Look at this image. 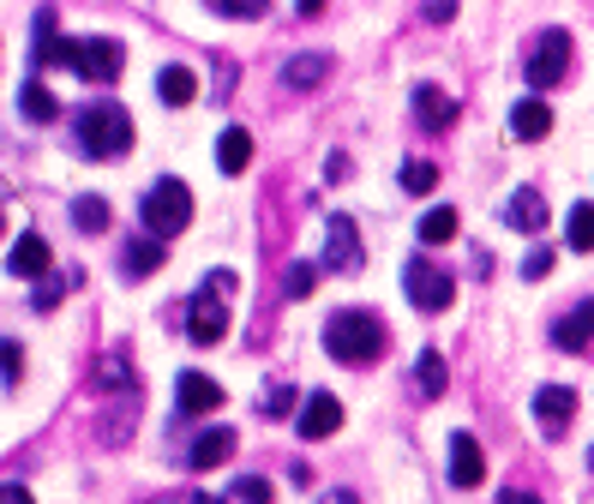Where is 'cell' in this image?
Masks as SVG:
<instances>
[{"label": "cell", "mask_w": 594, "mask_h": 504, "mask_svg": "<svg viewBox=\"0 0 594 504\" xmlns=\"http://www.w3.org/2000/svg\"><path fill=\"white\" fill-rule=\"evenodd\" d=\"M324 349L343 366H373L379 354L391 349V331H384V319L366 313V306H343V313L324 319Z\"/></svg>", "instance_id": "obj_1"}, {"label": "cell", "mask_w": 594, "mask_h": 504, "mask_svg": "<svg viewBox=\"0 0 594 504\" xmlns=\"http://www.w3.org/2000/svg\"><path fill=\"white\" fill-rule=\"evenodd\" d=\"M72 139H79V151L84 157H102V162H114V157H127L132 151V114L121 109V102H84L79 114H72Z\"/></svg>", "instance_id": "obj_2"}, {"label": "cell", "mask_w": 594, "mask_h": 504, "mask_svg": "<svg viewBox=\"0 0 594 504\" xmlns=\"http://www.w3.org/2000/svg\"><path fill=\"white\" fill-rule=\"evenodd\" d=\"M139 216H144V234H151V241H174V234L192 222V187L174 181V174H162V181H151V192L139 199Z\"/></svg>", "instance_id": "obj_3"}, {"label": "cell", "mask_w": 594, "mask_h": 504, "mask_svg": "<svg viewBox=\"0 0 594 504\" xmlns=\"http://www.w3.org/2000/svg\"><path fill=\"white\" fill-rule=\"evenodd\" d=\"M229 294H234V271H211L204 276V289L192 294V306H187V336L199 349H211L229 336Z\"/></svg>", "instance_id": "obj_4"}, {"label": "cell", "mask_w": 594, "mask_h": 504, "mask_svg": "<svg viewBox=\"0 0 594 504\" xmlns=\"http://www.w3.org/2000/svg\"><path fill=\"white\" fill-rule=\"evenodd\" d=\"M67 67L79 72V79H91V84H114L121 67H127V49L114 37H84V42L67 49Z\"/></svg>", "instance_id": "obj_5"}, {"label": "cell", "mask_w": 594, "mask_h": 504, "mask_svg": "<svg viewBox=\"0 0 594 504\" xmlns=\"http://www.w3.org/2000/svg\"><path fill=\"white\" fill-rule=\"evenodd\" d=\"M523 72H528L534 91H553L564 72H571V37H564V31H541L528 42V54H523Z\"/></svg>", "instance_id": "obj_6"}, {"label": "cell", "mask_w": 594, "mask_h": 504, "mask_svg": "<svg viewBox=\"0 0 594 504\" xmlns=\"http://www.w3.org/2000/svg\"><path fill=\"white\" fill-rule=\"evenodd\" d=\"M403 289H409V306H421V313H444V306L456 301L451 271H439L433 259H414L409 271H403Z\"/></svg>", "instance_id": "obj_7"}, {"label": "cell", "mask_w": 594, "mask_h": 504, "mask_svg": "<svg viewBox=\"0 0 594 504\" xmlns=\"http://www.w3.org/2000/svg\"><path fill=\"white\" fill-rule=\"evenodd\" d=\"M324 271H343V276L361 271V234H354V216H331V229H324Z\"/></svg>", "instance_id": "obj_8"}, {"label": "cell", "mask_w": 594, "mask_h": 504, "mask_svg": "<svg viewBox=\"0 0 594 504\" xmlns=\"http://www.w3.org/2000/svg\"><path fill=\"white\" fill-rule=\"evenodd\" d=\"M571 414H576V391H571V384H541V391H534V421H541L546 439H558L564 426H571Z\"/></svg>", "instance_id": "obj_9"}, {"label": "cell", "mask_w": 594, "mask_h": 504, "mask_svg": "<svg viewBox=\"0 0 594 504\" xmlns=\"http://www.w3.org/2000/svg\"><path fill=\"white\" fill-rule=\"evenodd\" d=\"M336 426H343V403H336L331 391H313V396L301 403V421H294V433H301V439H331Z\"/></svg>", "instance_id": "obj_10"}, {"label": "cell", "mask_w": 594, "mask_h": 504, "mask_svg": "<svg viewBox=\"0 0 594 504\" xmlns=\"http://www.w3.org/2000/svg\"><path fill=\"white\" fill-rule=\"evenodd\" d=\"M553 343H558L564 354H576V349H594V301H576L571 313H564V319L553 324Z\"/></svg>", "instance_id": "obj_11"}, {"label": "cell", "mask_w": 594, "mask_h": 504, "mask_svg": "<svg viewBox=\"0 0 594 504\" xmlns=\"http://www.w3.org/2000/svg\"><path fill=\"white\" fill-rule=\"evenodd\" d=\"M174 403H181V414H211V409H222V384L204 379V373H181Z\"/></svg>", "instance_id": "obj_12"}, {"label": "cell", "mask_w": 594, "mask_h": 504, "mask_svg": "<svg viewBox=\"0 0 594 504\" xmlns=\"http://www.w3.org/2000/svg\"><path fill=\"white\" fill-rule=\"evenodd\" d=\"M481 474H486V456L474 433H451V486H481Z\"/></svg>", "instance_id": "obj_13"}, {"label": "cell", "mask_w": 594, "mask_h": 504, "mask_svg": "<svg viewBox=\"0 0 594 504\" xmlns=\"http://www.w3.org/2000/svg\"><path fill=\"white\" fill-rule=\"evenodd\" d=\"M234 444H241V439H234V426H211V433L192 439L187 463H192V468H222V463L234 456Z\"/></svg>", "instance_id": "obj_14"}, {"label": "cell", "mask_w": 594, "mask_h": 504, "mask_svg": "<svg viewBox=\"0 0 594 504\" xmlns=\"http://www.w3.org/2000/svg\"><path fill=\"white\" fill-rule=\"evenodd\" d=\"M504 222H511L516 234H541V229H546V199H541L534 187L511 192V204H504Z\"/></svg>", "instance_id": "obj_15"}, {"label": "cell", "mask_w": 594, "mask_h": 504, "mask_svg": "<svg viewBox=\"0 0 594 504\" xmlns=\"http://www.w3.org/2000/svg\"><path fill=\"white\" fill-rule=\"evenodd\" d=\"M7 271L12 276H49V241H42V234H19L7 252Z\"/></svg>", "instance_id": "obj_16"}, {"label": "cell", "mask_w": 594, "mask_h": 504, "mask_svg": "<svg viewBox=\"0 0 594 504\" xmlns=\"http://www.w3.org/2000/svg\"><path fill=\"white\" fill-rule=\"evenodd\" d=\"M414 121L421 127H433V132H444L456 121V102L439 91V84H414Z\"/></svg>", "instance_id": "obj_17"}, {"label": "cell", "mask_w": 594, "mask_h": 504, "mask_svg": "<svg viewBox=\"0 0 594 504\" xmlns=\"http://www.w3.org/2000/svg\"><path fill=\"white\" fill-rule=\"evenodd\" d=\"M157 97L169 102V109H187V102L199 97V72L192 67H162L157 72Z\"/></svg>", "instance_id": "obj_18"}, {"label": "cell", "mask_w": 594, "mask_h": 504, "mask_svg": "<svg viewBox=\"0 0 594 504\" xmlns=\"http://www.w3.org/2000/svg\"><path fill=\"white\" fill-rule=\"evenodd\" d=\"M511 132L516 139H546V132H553V109H546L541 97H523L511 109Z\"/></svg>", "instance_id": "obj_19"}, {"label": "cell", "mask_w": 594, "mask_h": 504, "mask_svg": "<svg viewBox=\"0 0 594 504\" xmlns=\"http://www.w3.org/2000/svg\"><path fill=\"white\" fill-rule=\"evenodd\" d=\"M19 114H24V121H31V127H49L54 114H61V102H54V91H49V84H42V79H31V84H24V91H19Z\"/></svg>", "instance_id": "obj_20"}, {"label": "cell", "mask_w": 594, "mask_h": 504, "mask_svg": "<svg viewBox=\"0 0 594 504\" xmlns=\"http://www.w3.org/2000/svg\"><path fill=\"white\" fill-rule=\"evenodd\" d=\"M324 72H331V54H294V61L282 67V84H289V91H313V84H324Z\"/></svg>", "instance_id": "obj_21"}, {"label": "cell", "mask_w": 594, "mask_h": 504, "mask_svg": "<svg viewBox=\"0 0 594 504\" xmlns=\"http://www.w3.org/2000/svg\"><path fill=\"white\" fill-rule=\"evenodd\" d=\"M444 384H451V366H444V354L421 349V354H414V391H421V396H444Z\"/></svg>", "instance_id": "obj_22"}, {"label": "cell", "mask_w": 594, "mask_h": 504, "mask_svg": "<svg viewBox=\"0 0 594 504\" xmlns=\"http://www.w3.org/2000/svg\"><path fill=\"white\" fill-rule=\"evenodd\" d=\"M246 162H252V132L229 127V132L217 139V169H222V174H241Z\"/></svg>", "instance_id": "obj_23"}, {"label": "cell", "mask_w": 594, "mask_h": 504, "mask_svg": "<svg viewBox=\"0 0 594 504\" xmlns=\"http://www.w3.org/2000/svg\"><path fill=\"white\" fill-rule=\"evenodd\" d=\"M121 271L132 276V283H139V276H151V271H162V241H132L127 252H121Z\"/></svg>", "instance_id": "obj_24"}, {"label": "cell", "mask_w": 594, "mask_h": 504, "mask_svg": "<svg viewBox=\"0 0 594 504\" xmlns=\"http://www.w3.org/2000/svg\"><path fill=\"white\" fill-rule=\"evenodd\" d=\"M564 241L576 252H594V204H571V216H564Z\"/></svg>", "instance_id": "obj_25"}, {"label": "cell", "mask_w": 594, "mask_h": 504, "mask_svg": "<svg viewBox=\"0 0 594 504\" xmlns=\"http://www.w3.org/2000/svg\"><path fill=\"white\" fill-rule=\"evenodd\" d=\"M72 222H79L84 234H102V229H109V199H97V192L72 199Z\"/></svg>", "instance_id": "obj_26"}, {"label": "cell", "mask_w": 594, "mask_h": 504, "mask_svg": "<svg viewBox=\"0 0 594 504\" xmlns=\"http://www.w3.org/2000/svg\"><path fill=\"white\" fill-rule=\"evenodd\" d=\"M451 234H456V211H451V204H433V211L421 216V241L426 246H444Z\"/></svg>", "instance_id": "obj_27"}, {"label": "cell", "mask_w": 594, "mask_h": 504, "mask_svg": "<svg viewBox=\"0 0 594 504\" xmlns=\"http://www.w3.org/2000/svg\"><path fill=\"white\" fill-rule=\"evenodd\" d=\"M433 187H439V169H433V162H421V157L403 162V192H433Z\"/></svg>", "instance_id": "obj_28"}, {"label": "cell", "mask_w": 594, "mask_h": 504, "mask_svg": "<svg viewBox=\"0 0 594 504\" xmlns=\"http://www.w3.org/2000/svg\"><path fill=\"white\" fill-rule=\"evenodd\" d=\"M97 384H102V391H127V384H132V373H127V354H109V361L97 366Z\"/></svg>", "instance_id": "obj_29"}, {"label": "cell", "mask_w": 594, "mask_h": 504, "mask_svg": "<svg viewBox=\"0 0 594 504\" xmlns=\"http://www.w3.org/2000/svg\"><path fill=\"white\" fill-rule=\"evenodd\" d=\"M313 283H319V271H313V264H289V276H282L289 301H306V294H313Z\"/></svg>", "instance_id": "obj_30"}, {"label": "cell", "mask_w": 594, "mask_h": 504, "mask_svg": "<svg viewBox=\"0 0 594 504\" xmlns=\"http://www.w3.org/2000/svg\"><path fill=\"white\" fill-rule=\"evenodd\" d=\"M259 409H264V414H271V421H282V414H289V409H294V384H271V391H264V396H259Z\"/></svg>", "instance_id": "obj_31"}, {"label": "cell", "mask_w": 594, "mask_h": 504, "mask_svg": "<svg viewBox=\"0 0 594 504\" xmlns=\"http://www.w3.org/2000/svg\"><path fill=\"white\" fill-rule=\"evenodd\" d=\"M19 373H24V349L12 343V336H0V379L19 384Z\"/></svg>", "instance_id": "obj_32"}, {"label": "cell", "mask_w": 594, "mask_h": 504, "mask_svg": "<svg viewBox=\"0 0 594 504\" xmlns=\"http://www.w3.org/2000/svg\"><path fill=\"white\" fill-rule=\"evenodd\" d=\"M234 498H241V504H271V481L246 474V481H234Z\"/></svg>", "instance_id": "obj_33"}, {"label": "cell", "mask_w": 594, "mask_h": 504, "mask_svg": "<svg viewBox=\"0 0 594 504\" xmlns=\"http://www.w3.org/2000/svg\"><path fill=\"white\" fill-rule=\"evenodd\" d=\"M264 7L271 0H217V12H229V19H264Z\"/></svg>", "instance_id": "obj_34"}, {"label": "cell", "mask_w": 594, "mask_h": 504, "mask_svg": "<svg viewBox=\"0 0 594 504\" xmlns=\"http://www.w3.org/2000/svg\"><path fill=\"white\" fill-rule=\"evenodd\" d=\"M31 306H37V313H54V306H61V283H54V276H42L37 294H31Z\"/></svg>", "instance_id": "obj_35"}, {"label": "cell", "mask_w": 594, "mask_h": 504, "mask_svg": "<svg viewBox=\"0 0 594 504\" xmlns=\"http://www.w3.org/2000/svg\"><path fill=\"white\" fill-rule=\"evenodd\" d=\"M546 271H553V252H546V246H541V252H528V259H523V276H534V283H541Z\"/></svg>", "instance_id": "obj_36"}, {"label": "cell", "mask_w": 594, "mask_h": 504, "mask_svg": "<svg viewBox=\"0 0 594 504\" xmlns=\"http://www.w3.org/2000/svg\"><path fill=\"white\" fill-rule=\"evenodd\" d=\"M0 504H37L31 493H24V486L19 481H0Z\"/></svg>", "instance_id": "obj_37"}, {"label": "cell", "mask_w": 594, "mask_h": 504, "mask_svg": "<svg viewBox=\"0 0 594 504\" xmlns=\"http://www.w3.org/2000/svg\"><path fill=\"white\" fill-rule=\"evenodd\" d=\"M426 19H433V24L456 19V0H426Z\"/></svg>", "instance_id": "obj_38"}, {"label": "cell", "mask_w": 594, "mask_h": 504, "mask_svg": "<svg viewBox=\"0 0 594 504\" xmlns=\"http://www.w3.org/2000/svg\"><path fill=\"white\" fill-rule=\"evenodd\" d=\"M499 504H541V498H534V493H516V486H511V493H504Z\"/></svg>", "instance_id": "obj_39"}, {"label": "cell", "mask_w": 594, "mask_h": 504, "mask_svg": "<svg viewBox=\"0 0 594 504\" xmlns=\"http://www.w3.org/2000/svg\"><path fill=\"white\" fill-rule=\"evenodd\" d=\"M301 7V19H313V12H324V0H294Z\"/></svg>", "instance_id": "obj_40"}, {"label": "cell", "mask_w": 594, "mask_h": 504, "mask_svg": "<svg viewBox=\"0 0 594 504\" xmlns=\"http://www.w3.org/2000/svg\"><path fill=\"white\" fill-rule=\"evenodd\" d=\"M319 504H361V498H354V493H324Z\"/></svg>", "instance_id": "obj_41"}, {"label": "cell", "mask_w": 594, "mask_h": 504, "mask_svg": "<svg viewBox=\"0 0 594 504\" xmlns=\"http://www.w3.org/2000/svg\"><path fill=\"white\" fill-rule=\"evenodd\" d=\"M187 504H222V498H211V493H192Z\"/></svg>", "instance_id": "obj_42"}, {"label": "cell", "mask_w": 594, "mask_h": 504, "mask_svg": "<svg viewBox=\"0 0 594 504\" xmlns=\"http://www.w3.org/2000/svg\"><path fill=\"white\" fill-rule=\"evenodd\" d=\"M0 222H7V211H0Z\"/></svg>", "instance_id": "obj_43"}]
</instances>
